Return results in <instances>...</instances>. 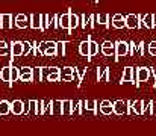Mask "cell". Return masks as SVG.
Segmentation results:
<instances>
[{
    "mask_svg": "<svg viewBox=\"0 0 156 136\" xmlns=\"http://www.w3.org/2000/svg\"><path fill=\"white\" fill-rule=\"evenodd\" d=\"M129 54V44L124 41H117L115 43V59L124 58Z\"/></svg>",
    "mask_w": 156,
    "mask_h": 136,
    "instance_id": "277c9868",
    "label": "cell"
},
{
    "mask_svg": "<svg viewBox=\"0 0 156 136\" xmlns=\"http://www.w3.org/2000/svg\"><path fill=\"white\" fill-rule=\"evenodd\" d=\"M0 27H2V15H0Z\"/></svg>",
    "mask_w": 156,
    "mask_h": 136,
    "instance_id": "f6af8a7d",
    "label": "cell"
},
{
    "mask_svg": "<svg viewBox=\"0 0 156 136\" xmlns=\"http://www.w3.org/2000/svg\"><path fill=\"white\" fill-rule=\"evenodd\" d=\"M150 77H152V68L140 67V68L136 70V80H138V83H141V82H147Z\"/></svg>",
    "mask_w": 156,
    "mask_h": 136,
    "instance_id": "8992f818",
    "label": "cell"
},
{
    "mask_svg": "<svg viewBox=\"0 0 156 136\" xmlns=\"http://www.w3.org/2000/svg\"><path fill=\"white\" fill-rule=\"evenodd\" d=\"M52 115H62V100H53Z\"/></svg>",
    "mask_w": 156,
    "mask_h": 136,
    "instance_id": "484cf974",
    "label": "cell"
},
{
    "mask_svg": "<svg viewBox=\"0 0 156 136\" xmlns=\"http://www.w3.org/2000/svg\"><path fill=\"white\" fill-rule=\"evenodd\" d=\"M155 27H156V15H155Z\"/></svg>",
    "mask_w": 156,
    "mask_h": 136,
    "instance_id": "bcb514c9",
    "label": "cell"
},
{
    "mask_svg": "<svg viewBox=\"0 0 156 136\" xmlns=\"http://www.w3.org/2000/svg\"><path fill=\"white\" fill-rule=\"evenodd\" d=\"M140 18H141V26H144L147 29H153L155 27V15L153 14L140 15Z\"/></svg>",
    "mask_w": 156,
    "mask_h": 136,
    "instance_id": "7c38bea8",
    "label": "cell"
},
{
    "mask_svg": "<svg viewBox=\"0 0 156 136\" xmlns=\"http://www.w3.org/2000/svg\"><path fill=\"white\" fill-rule=\"evenodd\" d=\"M100 50H102V53H103L105 56H115V44L114 43H111V41H105L102 47H100Z\"/></svg>",
    "mask_w": 156,
    "mask_h": 136,
    "instance_id": "5bb4252c",
    "label": "cell"
},
{
    "mask_svg": "<svg viewBox=\"0 0 156 136\" xmlns=\"http://www.w3.org/2000/svg\"><path fill=\"white\" fill-rule=\"evenodd\" d=\"M97 23H99V24H103L106 27H109V26H111L109 15H108V14H99V15H97Z\"/></svg>",
    "mask_w": 156,
    "mask_h": 136,
    "instance_id": "1f68e13d",
    "label": "cell"
},
{
    "mask_svg": "<svg viewBox=\"0 0 156 136\" xmlns=\"http://www.w3.org/2000/svg\"><path fill=\"white\" fill-rule=\"evenodd\" d=\"M49 27H50L49 14H41V32H46Z\"/></svg>",
    "mask_w": 156,
    "mask_h": 136,
    "instance_id": "f1b7e54d",
    "label": "cell"
},
{
    "mask_svg": "<svg viewBox=\"0 0 156 136\" xmlns=\"http://www.w3.org/2000/svg\"><path fill=\"white\" fill-rule=\"evenodd\" d=\"M14 24L18 27V29H26V27H30V18L26 15V14H18L14 20Z\"/></svg>",
    "mask_w": 156,
    "mask_h": 136,
    "instance_id": "52a82bcc",
    "label": "cell"
},
{
    "mask_svg": "<svg viewBox=\"0 0 156 136\" xmlns=\"http://www.w3.org/2000/svg\"><path fill=\"white\" fill-rule=\"evenodd\" d=\"M114 113L115 115H127L129 113V101H124V100L114 101Z\"/></svg>",
    "mask_w": 156,
    "mask_h": 136,
    "instance_id": "3957f363",
    "label": "cell"
},
{
    "mask_svg": "<svg viewBox=\"0 0 156 136\" xmlns=\"http://www.w3.org/2000/svg\"><path fill=\"white\" fill-rule=\"evenodd\" d=\"M155 112H156V103H155Z\"/></svg>",
    "mask_w": 156,
    "mask_h": 136,
    "instance_id": "c3c4849f",
    "label": "cell"
},
{
    "mask_svg": "<svg viewBox=\"0 0 156 136\" xmlns=\"http://www.w3.org/2000/svg\"><path fill=\"white\" fill-rule=\"evenodd\" d=\"M87 40L90 41V56H88V59H91L93 56H96V54L99 53V44H97V43H94L90 37H88Z\"/></svg>",
    "mask_w": 156,
    "mask_h": 136,
    "instance_id": "4316f807",
    "label": "cell"
},
{
    "mask_svg": "<svg viewBox=\"0 0 156 136\" xmlns=\"http://www.w3.org/2000/svg\"><path fill=\"white\" fill-rule=\"evenodd\" d=\"M99 110H100V113H103V115H112V113H114V103H111L109 100H103V101L99 104Z\"/></svg>",
    "mask_w": 156,
    "mask_h": 136,
    "instance_id": "30bf717a",
    "label": "cell"
},
{
    "mask_svg": "<svg viewBox=\"0 0 156 136\" xmlns=\"http://www.w3.org/2000/svg\"><path fill=\"white\" fill-rule=\"evenodd\" d=\"M147 50H149V53L152 54V56H156V41H152L149 47H147Z\"/></svg>",
    "mask_w": 156,
    "mask_h": 136,
    "instance_id": "f35d334b",
    "label": "cell"
},
{
    "mask_svg": "<svg viewBox=\"0 0 156 136\" xmlns=\"http://www.w3.org/2000/svg\"><path fill=\"white\" fill-rule=\"evenodd\" d=\"M144 43H140V45H138V53L141 54V56H144Z\"/></svg>",
    "mask_w": 156,
    "mask_h": 136,
    "instance_id": "ee69618b",
    "label": "cell"
},
{
    "mask_svg": "<svg viewBox=\"0 0 156 136\" xmlns=\"http://www.w3.org/2000/svg\"><path fill=\"white\" fill-rule=\"evenodd\" d=\"M0 79H2V70H0Z\"/></svg>",
    "mask_w": 156,
    "mask_h": 136,
    "instance_id": "7dc6e473",
    "label": "cell"
},
{
    "mask_svg": "<svg viewBox=\"0 0 156 136\" xmlns=\"http://www.w3.org/2000/svg\"><path fill=\"white\" fill-rule=\"evenodd\" d=\"M129 113L144 115V110H143V100H135V101H130V100H129Z\"/></svg>",
    "mask_w": 156,
    "mask_h": 136,
    "instance_id": "ba28073f",
    "label": "cell"
},
{
    "mask_svg": "<svg viewBox=\"0 0 156 136\" xmlns=\"http://www.w3.org/2000/svg\"><path fill=\"white\" fill-rule=\"evenodd\" d=\"M52 104L53 100H40V115H52Z\"/></svg>",
    "mask_w": 156,
    "mask_h": 136,
    "instance_id": "8fae6325",
    "label": "cell"
},
{
    "mask_svg": "<svg viewBox=\"0 0 156 136\" xmlns=\"http://www.w3.org/2000/svg\"><path fill=\"white\" fill-rule=\"evenodd\" d=\"M74 74V68L73 67H64L61 70V76H73Z\"/></svg>",
    "mask_w": 156,
    "mask_h": 136,
    "instance_id": "8d00e7d4",
    "label": "cell"
},
{
    "mask_svg": "<svg viewBox=\"0 0 156 136\" xmlns=\"http://www.w3.org/2000/svg\"><path fill=\"white\" fill-rule=\"evenodd\" d=\"M79 53H80L82 56H87V58L90 56V41H88V40L79 44Z\"/></svg>",
    "mask_w": 156,
    "mask_h": 136,
    "instance_id": "83f0119b",
    "label": "cell"
},
{
    "mask_svg": "<svg viewBox=\"0 0 156 136\" xmlns=\"http://www.w3.org/2000/svg\"><path fill=\"white\" fill-rule=\"evenodd\" d=\"M76 77H74V74L73 76H61L59 77V80H62V82H73Z\"/></svg>",
    "mask_w": 156,
    "mask_h": 136,
    "instance_id": "60d3db41",
    "label": "cell"
},
{
    "mask_svg": "<svg viewBox=\"0 0 156 136\" xmlns=\"http://www.w3.org/2000/svg\"><path fill=\"white\" fill-rule=\"evenodd\" d=\"M80 27L82 29L90 27V15H87V14H82L80 15Z\"/></svg>",
    "mask_w": 156,
    "mask_h": 136,
    "instance_id": "e575fe53",
    "label": "cell"
},
{
    "mask_svg": "<svg viewBox=\"0 0 156 136\" xmlns=\"http://www.w3.org/2000/svg\"><path fill=\"white\" fill-rule=\"evenodd\" d=\"M59 29L70 30V11H67V14L59 15Z\"/></svg>",
    "mask_w": 156,
    "mask_h": 136,
    "instance_id": "d6986e66",
    "label": "cell"
},
{
    "mask_svg": "<svg viewBox=\"0 0 156 136\" xmlns=\"http://www.w3.org/2000/svg\"><path fill=\"white\" fill-rule=\"evenodd\" d=\"M71 100H62V115H71Z\"/></svg>",
    "mask_w": 156,
    "mask_h": 136,
    "instance_id": "4dcf8cb0",
    "label": "cell"
},
{
    "mask_svg": "<svg viewBox=\"0 0 156 136\" xmlns=\"http://www.w3.org/2000/svg\"><path fill=\"white\" fill-rule=\"evenodd\" d=\"M29 112H30V100L24 103V115H29Z\"/></svg>",
    "mask_w": 156,
    "mask_h": 136,
    "instance_id": "7bdbcfd3",
    "label": "cell"
},
{
    "mask_svg": "<svg viewBox=\"0 0 156 136\" xmlns=\"http://www.w3.org/2000/svg\"><path fill=\"white\" fill-rule=\"evenodd\" d=\"M97 24V15H90V27L94 29Z\"/></svg>",
    "mask_w": 156,
    "mask_h": 136,
    "instance_id": "ab89813d",
    "label": "cell"
},
{
    "mask_svg": "<svg viewBox=\"0 0 156 136\" xmlns=\"http://www.w3.org/2000/svg\"><path fill=\"white\" fill-rule=\"evenodd\" d=\"M14 21H12V15L11 14H2V29H12Z\"/></svg>",
    "mask_w": 156,
    "mask_h": 136,
    "instance_id": "ffe728a7",
    "label": "cell"
},
{
    "mask_svg": "<svg viewBox=\"0 0 156 136\" xmlns=\"http://www.w3.org/2000/svg\"><path fill=\"white\" fill-rule=\"evenodd\" d=\"M17 80H20V68L12 67V71H11V83H9V85H12V82H17Z\"/></svg>",
    "mask_w": 156,
    "mask_h": 136,
    "instance_id": "836d02e7",
    "label": "cell"
},
{
    "mask_svg": "<svg viewBox=\"0 0 156 136\" xmlns=\"http://www.w3.org/2000/svg\"><path fill=\"white\" fill-rule=\"evenodd\" d=\"M83 107L90 112H93L94 115L99 113V103L96 100H83Z\"/></svg>",
    "mask_w": 156,
    "mask_h": 136,
    "instance_id": "ac0fdd59",
    "label": "cell"
},
{
    "mask_svg": "<svg viewBox=\"0 0 156 136\" xmlns=\"http://www.w3.org/2000/svg\"><path fill=\"white\" fill-rule=\"evenodd\" d=\"M9 45L6 41H0V56H6L9 53Z\"/></svg>",
    "mask_w": 156,
    "mask_h": 136,
    "instance_id": "d590c367",
    "label": "cell"
},
{
    "mask_svg": "<svg viewBox=\"0 0 156 136\" xmlns=\"http://www.w3.org/2000/svg\"><path fill=\"white\" fill-rule=\"evenodd\" d=\"M83 109H85L83 107V100H79L77 103H74V101L71 103V115H79L80 117L83 113Z\"/></svg>",
    "mask_w": 156,
    "mask_h": 136,
    "instance_id": "44dd1931",
    "label": "cell"
},
{
    "mask_svg": "<svg viewBox=\"0 0 156 136\" xmlns=\"http://www.w3.org/2000/svg\"><path fill=\"white\" fill-rule=\"evenodd\" d=\"M11 113L12 115H23L24 113V101H21V100L11 101Z\"/></svg>",
    "mask_w": 156,
    "mask_h": 136,
    "instance_id": "9c48e42d",
    "label": "cell"
},
{
    "mask_svg": "<svg viewBox=\"0 0 156 136\" xmlns=\"http://www.w3.org/2000/svg\"><path fill=\"white\" fill-rule=\"evenodd\" d=\"M29 18H30V27L41 30V14H30Z\"/></svg>",
    "mask_w": 156,
    "mask_h": 136,
    "instance_id": "7402d4cb",
    "label": "cell"
},
{
    "mask_svg": "<svg viewBox=\"0 0 156 136\" xmlns=\"http://www.w3.org/2000/svg\"><path fill=\"white\" fill-rule=\"evenodd\" d=\"M41 80H43V67H37V68H34L32 82H41Z\"/></svg>",
    "mask_w": 156,
    "mask_h": 136,
    "instance_id": "f546056e",
    "label": "cell"
},
{
    "mask_svg": "<svg viewBox=\"0 0 156 136\" xmlns=\"http://www.w3.org/2000/svg\"><path fill=\"white\" fill-rule=\"evenodd\" d=\"M21 54H24V43L12 41L11 43V62H14V58H18Z\"/></svg>",
    "mask_w": 156,
    "mask_h": 136,
    "instance_id": "7a4b0ae2",
    "label": "cell"
},
{
    "mask_svg": "<svg viewBox=\"0 0 156 136\" xmlns=\"http://www.w3.org/2000/svg\"><path fill=\"white\" fill-rule=\"evenodd\" d=\"M133 70H135V68H132V67H126L124 71H123V76H121V82H120V83L132 82V83H135V85L138 86L140 83H138V80H136V71H133Z\"/></svg>",
    "mask_w": 156,
    "mask_h": 136,
    "instance_id": "6da1fadb",
    "label": "cell"
},
{
    "mask_svg": "<svg viewBox=\"0 0 156 136\" xmlns=\"http://www.w3.org/2000/svg\"><path fill=\"white\" fill-rule=\"evenodd\" d=\"M143 110H144V113H147V115L152 117L153 112H155V103L152 100H149V101L143 100Z\"/></svg>",
    "mask_w": 156,
    "mask_h": 136,
    "instance_id": "603a6c76",
    "label": "cell"
},
{
    "mask_svg": "<svg viewBox=\"0 0 156 136\" xmlns=\"http://www.w3.org/2000/svg\"><path fill=\"white\" fill-rule=\"evenodd\" d=\"M112 26L115 27V29H123V27H126V17H123L121 14H115L114 17H112Z\"/></svg>",
    "mask_w": 156,
    "mask_h": 136,
    "instance_id": "9a60e30c",
    "label": "cell"
},
{
    "mask_svg": "<svg viewBox=\"0 0 156 136\" xmlns=\"http://www.w3.org/2000/svg\"><path fill=\"white\" fill-rule=\"evenodd\" d=\"M11 113V103L8 100H0V118Z\"/></svg>",
    "mask_w": 156,
    "mask_h": 136,
    "instance_id": "cb8c5ba5",
    "label": "cell"
},
{
    "mask_svg": "<svg viewBox=\"0 0 156 136\" xmlns=\"http://www.w3.org/2000/svg\"><path fill=\"white\" fill-rule=\"evenodd\" d=\"M30 51H34V43L26 41V43H24V54H29Z\"/></svg>",
    "mask_w": 156,
    "mask_h": 136,
    "instance_id": "74e56055",
    "label": "cell"
},
{
    "mask_svg": "<svg viewBox=\"0 0 156 136\" xmlns=\"http://www.w3.org/2000/svg\"><path fill=\"white\" fill-rule=\"evenodd\" d=\"M96 79L97 82H109V68H97L96 70Z\"/></svg>",
    "mask_w": 156,
    "mask_h": 136,
    "instance_id": "2e32d148",
    "label": "cell"
},
{
    "mask_svg": "<svg viewBox=\"0 0 156 136\" xmlns=\"http://www.w3.org/2000/svg\"><path fill=\"white\" fill-rule=\"evenodd\" d=\"M136 50H138V45L135 44V43H130L129 44V54H135Z\"/></svg>",
    "mask_w": 156,
    "mask_h": 136,
    "instance_id": "b9f144b4",
    "label": "cell"
},
{
    "mask_svg": "<svg viewBox=\"0 0 156 136\" xmlns=\"http://www.w3.org/2000/svg\"><path fill=\"white\" fill-rule=\"evenodd\" d=\"M67 41H59V43H56V50H58V56H65V47H67Z\"/></svg>",
    "mask_w": 156,
    "mask_h": 136,
    "instance_id": "d6a6232c",
    "label": "cell"
},
{
    "mask_svg": "<svg viewBox=\"0 0 156 136\" xmlns=\"http://www.w3.org/2000/svg\"><path fill=\"white\" fill-rule=\"evenodd\" d=\"M32 74H34V68H30V67L20 68V80L21 82H32Z\"/></svg>",
    "mask_w": 156,
    "mask_h": 136,
    "instance_id": "4fadbf2b",
    "label": "cell"
},
{
    "mask_svg": "<svg viewBox=\"0 0 156 136\" xmlns=\"http://www.w3.org/2000/svg\"><path fill=\"white\" fill-rule=\"evenodd\" d=\"M68 11H70V30H68V33H71V32H73V30H74V29H76V27L79 26L80 17H79L77 14H74L71 8H70Z\"/></svg>",
    "mask_w": 156,
    "mask_h": 136,
    "instance_id": "e0dca14e",
    "label": "cell"
},
{
    "mask_svg": "<svg viewBox=\"0 0 156 136\" xmlns=\"http://www.w3.org/2000/svg\"><path fill=\"white\" fill-rule=\"evenodd\" d=\"M11 71H12V65H8V67L2 68V80L3 82L11 83Z\"/></svg>",
    "mask_w": 156,
    "mask_h": 136,
    "instance_id": "d4e9b609",
    "label": "cell"
},
{
    "mask_svg": "<svg viewBox=\"0 0 156 136\" xmlns=\"http://www.w3.org/2000/svg\"><path fill=\"white\" fill-rule=\"evenodd\" d=\"M126 27L127 29H138V27H141V18H140V15H135V14L126 15Z\"/></svg>",
    "mask_w": 156,
    "mask_h": 136,
    "instance_id": "5b68a950",
    "label": "cell"
}]
</instances>
